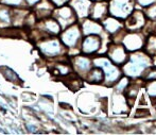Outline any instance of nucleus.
<instances>
[{"instance_id":"5","label":"nucleus","mask_w":156,"mask_h":135,"mask_svg":"<svg viewBox=\"0 0 156 135\" xmlns=\"http://www.w3.org/2000/svg\"><path fill=\"white\" fill-rule=\"evenodd\" d=\"M2 1H3L4 3L14 4V5H16V4H19V3H20L21 0H2Z\"/></svg>"},{"instance_id":"3","label":"nucleus","mask_w":156,"mask_h":135,"mask_svg":"<svg viewBox=\"0 0 156 135\" xmlns=\"http://www.w3.org/2000/svg\"><path fill=\"white\" fill-rule=\"evenodd\" d=\"M45 26H46V29L53 33H58L60 31V26L55 23L54 20H46L45 21Z\"/></svg>"},{"instance_id":"6","label":"nucleus","mask_w":156,"mask_h":135,"mask_svg":"<svg viewBox=\"0 0 156 135\" xmlns=\"http://www.w3.org/2000/svg\"><path fill=\"white\" fill-rule=\"evenodd\" d=\"M27 1H28V3H29V4H35V3H37L39 0H27Z\"/></svg>"},{"instance_id":"4","label":"nucleus","mask_w":156,"mask_h":135,"mask_svg":"<svg viewBox=\"0 0 156 135\" xmlns=\"http://www.w3.org/2000/svg\"><path fill=\"white\" fill-rule=\"evenodd\" d=\"M0 18L4 21L10 20V12L8 10H1L0 11Z\"/></svg>"},{"instance_id":"1","label":"nucleus","mask_w":156,"mask_h":135,"mask_svg":"<svg viewBox=\"0 0 156 135\" xmlns=\"http://www.w3.org/2000/svg\"><path fill=\"white\" fill-rule=\"evenodd\" d=\"M41 46V51L47 55H55L58 54L61 50V46L60 43L56 41H48V42H44Z\"/></svg>"},{"instance_id":"7","label":"nucleus","mask_w":156,"mask_h":135,"mask_svg":"<svg viewBox=\"0 0 156 135\" xmlns=\"http://www.w3.org/2000/svg\"><path fill=\"white\" fill-rule=\"evenodd\" d=\"M53 1L55 2V3H62V2H61L62 0H53Z\"/></svg>"},{"instance_id":"2","label":"nucleus","mask_w":156,"mask_h":135,"mask_svg":"<svg viewBox=\"0 0 156 135\" xmlns=\"http://www.w3.org/2000/svg\"><path fill=\"white\" fill-rule=\"evenodd\" d=\"M78 35H79V32L76 31V29H69L67 30L63 35V41L65 44H67L68 46H72L74 44V42L76 41L78 38Z\"/></svg>"}]
</instances>
